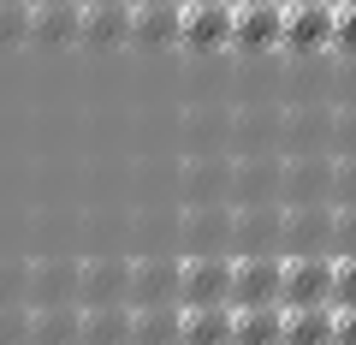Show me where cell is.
<instances>
[{"label":"cell","mask_w":356,"mask_h":345,"mask_svg":"<svg viewBox=\"0 0 356 345\" xmlns=\"http://www.w3.org/2000/svg\"><path fill=\"white\" fill-rule=\"evenodd\" d=\"M332 268H339V256H285L280 304L285 309H327L332 304Z\"/></svg>","instance_id":"6da1fadb"},{"label":"cell","mask_w":356,"mask_h":345,"mask_svg":"<svg viewBox=\"0 0 356 345\" xmlns=\"http://www.w3.org/2000/svg\"><path fill=\"white\" fill-rule=\"evenodd\" d=\"M280 280H285V256H232V309L280 304Z\"/></svg>","instance_id":"7a4b0ae2"},{"label":"cell","mask_w":356,"mask_h":345,"mask_svg":"<svg viewBox=\"0 0 356 345\" xmlns=\"http://www.w3.org/2000/svg\"><path fill=\"white\" fill-rule=\"evenodd\" d=\"M280 250L332 256V208L327 203H285L280 208Z\"/></svg>","instance_id":"3957f363"},{"label":"cell","mask_w":356,"mask_h":345,"mask_svg":"<svg viewBox=\"0 0 356 345\" xmlns=\"http://www.w3.org/2000/svg\"><path fill=\"white\" fill-rule=\"evenodd\" d=\"M178 298L184 309H208L232 298V262L226 256H184L178 262Z\"/></svg>","instance_id":"277c9868"},{"label":"cell","mask_w":356,"mask_h":345,"mask_svg":"<svg viewBox=\"0 0 356 345\" xmlns=\"http://www.w3.org/2000/svg\"><path fill=\"white\" fill-rule=\"evenodd\" d=\"M280 197L285 203H332V161L327 155H291V161H280Z\"/></svg>","instance_id":"5b68a950"},{"label":"cell","mask_w":356,"mask_h":345,"mask_svg":"<svg viewBox=\"0 0 356 345\" xmlns=\"http://www.w3.org/2000/svg\"><path fill=\"white\" fill-rule=\"evenodd\" d=\"M77 286H83V262H72V256H42V262H30V309L77 304Z\"/></svg>","instance_id":"8992f818"},{"label":"cell","mask_w":356,"mask_h":345,"mask_svg":"<svg viewBox=\"0 0 356 345\" xmlns=\"http://www.w3.org/2000/svg\"><path fill=\"white\" fill-rule=\"evenodd\" d=\"M232 250L273 256L280 250V208L273 203H238L232 208Z\"/></svg>","instance_id":"52a82bcc"},{"label":"cell","mask_w":356,"mask_h":345,"mask_svg":"<svg viewBox=\"0 0 356 345\" xmlns=\"http://www.w3.org/2000/svg\"><path fill=\"white\" fill-rule=\"evenodd\" d=\"M77 304H131V262L125 256H89L83 262V286H77Z\"/></svg>","instance_id":"ba28073f"},{"label":"cell","mask_w":356,"mask_h":345,"mask_svg":"<svg viewBox=\"0 0 356 345\" xmlns=\"http://www.w3.org/2000/svg\"><path fill=\"white\" fill-rule=\"evenodd\" d=\"M178 304V256H137L131 262V309Z\"/></svg>","instance_id":"9c48e42d"},{"label":"cell","mask_w":356,"mask_h":345,"mask_svg":"<svg viewBox=\"0 0 356 345\" xmlns=\"http://www.w3.org/2000/svg\"><path fill=\"white\" fill-rule=\"evenodd\" d=\"M131 42H143V48H172V42H184V0L131 6Z\"/></svg>","instance_id":"30bf717a"},{"label":"cell","mask_w":356,"mask_h":345,"mask_svg":"<svg viewBox=\"0 0 356 345\" xmlns=\"http://www.w3.org/2000/svg\"><path fill=\"white\" fill-rule=\"evenodd\" d=\"M332 0H315V6H285V48L297 54H315V48H332Z\"/></svg>","instance_id":"8fae6325"},{"label":"cell","mask_w":356,"mask_h":345,"mask_svg":"<svg viewBox=\"0 0 356 345\" xmlns=\"http://www.w3.org/2000/svg\"><path fill=\"white\" fill-rule=\"evenodd\" d=\"M285 36V6L261 0V6H232V42L238 48H273Z\"/></svg>","instance_id":"7c38bea8"},{"label":"cell","mask_w":356,"mask_h":345,"mask_svg":"<svg viewBox=\"0 0 356 345\" xmlns=\"http://www.w3.org/2000/svg\"><path fill=\"white\" fill-rule=\"evenodd\" d=\"M30 42H48V48H72V42H83V6H77V0L30 6Z\"/></svg>","instance_id":"4fadbf2b"},{"label":"cell","mask_w":356,"mask_h":345,"mask_svg":"<svg viewBox=\"0 0 356 345\" xmlns=\"http://www.w3.org/2000/svg\"><path fill=\"white\" fill-rule=\"evenodd\" d=\"M77 339H83V304L30 309V345H77Z\"/></svg>","instance_id":"5bb4252c"},{"label":"cell","mask_w":356,"mask_h":345,"mask_svg":"<svg viewBox=\"0 0 356 345\" xmlns=\"http://www.w3.org/2000/svg\"><path fill=\"white\" fill-rule=\"evenodd\" d=\"M184 238H191V256H220L232 244V215L214 203H191L184 215Z\"/></svg>","instance_id":"9a60e30c"},{"label":"cell","mask_w":356,"mask_h":345,"mask_svg":"<svg viewBox=\"0 0 356 345\" xmlns=\"http://www.w3.org/2000/svg\"><path fill=\"white\" fill-rule=\"evenodd\" d=\"M184 42H191V48H226L232 42V0L184 6Z\"/></svg>","instance_id":"2e32d148"},{"label":"cell","mask_w":356,"mask_h":345,"mask_svg":"<svg viewBox=\"0 0 356 345\" xmlns=\"http://www.w3.org/2000/svg\"><path fill=\"white\" fill-rule=\"evenodd\" d=\"M83 42H95V48H119V42H131V0L83 6Z\"/></svg>","instance_id":"e0dca14e"},{"label":"cell","mask_w":356,"mask_h":345,"mask_svg":"<svg viewBox=\"0 0 356 345\" xmlns=\"http://www.w3.org/2000/svg\"><path fill=\"white\" fill-rule=\"evenodd\" d=\"M178 345H232V309L226 304L184 309L178 316Z\"/></svg>","instance_id":"ac0fdd59"},{"label":"cell","mask_w":356,"mask_h":345,"mask_svg":"<svg viewBox=\"0 0 356 345\" xmlns=\"http://www.w3.org/2000/svg\"><path fill=\"white\" fill-rule=\"evenodd\" d=\"M77 345H131V304H89Z\"/></svg>","instance_id":"d6986e66"},{"label":"cell","mask_w":356,"mask_h":345,"mask_svg":"<svg viewBox=\"0 0 356 345\" xmlns=\"http://www.w3.org/2000/svg\"><path fill=\"white\" fill-rule=\"evenodd\" d=\"M285 339V309H232V345H280Z\"/></svg>","instance_id":"ffe728a7"},{"label":"cell","mask_w":356,"mask_h":345,"mask_svg":"<svg viewBox=\"0 0 356 345\" xmlns=\"http://www.w3.org/2000/svg\"><path fill=\"white\" fill-rule=\"evenodd\" d=\"M178 304H143L131 309V345H178Z\"/></svg>","instance_id":"44dd1931"},{"label":"cell","mask_w":356,"mask_h":345,"mask_svg":"<svg viewBox=\"0 0 356 345\" xmlns=\"http://www.w3.org/2000/svg\"><path fill=\"white\" fill-rule=\"evenodd\" d=\"M232 191H238V203H273L280 197V161H238Z\"/></svg>","instance_id":"7402d4cb"},{"label":"cell","mask_w":356,"mask_h":345,"mask_svg":"<svg viewBox=\"0 0 356 345\" xmlns=\"http://www.w3.org/2000/svg\"><path fill=\"white\" fill-rule=\"evenodd\" d=\"M332 316L339 309H285V339L280 345H332Z\"/></svg>","instance_id":"603a6c76"},{"label":"cell","mask_w":356,"mask_h":345,"mask_svg":"<svg viewBox=\"0 0 356 345\" xmlns=\"http://www.w3.org/2000/svg\"><path fill=\"white\" fill-rule=\"evenodd\" d=\"M18 42H30V0L0 6V48H18Z\"/></svg>","instance_id":"cb8c5ba5"},{"label":"cell","mask_w":356,"mask_h":345,"mask_svg":"<svg viewBox=\"0 0 356 345\" xmlns=\"http://www.w3.org/2000/svg\"><path fill=\"white\" fill-rule=\"evenodd\" d=\"M332 256H356V203H332Z\"/></svg>","instance_id":"d4e9b609"},{"label":"cell","mask_w":356,"mask_h":345,"mask_svg":"<svg viewBox=\"0 0 356 345\" xmlns=\"http://www.w3.org/2000/svg\"><path fill=\"white\" fill-rule=\"evenodd\" d=\"M0 345H30V304H0Z\"/></svg>","instance_id":"484cf974"},{"label":"cell","mask_w":356,"mask_h":345,"mask_svg":"<svg viewBox=\"0 0 356 345\" xmlns=\"http://www.w3.org/2000/svg\"><path fill=\"white\" fill-rule=\"evenodd\" d=\"M332 309H356V256H339L332 268Z\"/></svg>","instance_id":"4316f807"},{"label":"cell","mask_w":356,"mask_h":345,"mask_svg":"<svg viewBox=\"0 0 356 345\" xmlns=\"http://www.w3.org/2000/svg\"><path fill=\"white\" fill-rule=\"evenodd\" d=\"M30 298V262H0V304Z\"/></svg>","instance_id":"83f0119b"},{"label":"cell","mask_w":356,"mask_h":345,"mask_svg":"<svg viewBox=\"0 0 356 345\" xmlns=\"http://www.w3.org/2000/svg\"><path fill=\"white\" fill-rule=\"evenodd\" d=\"M332 203H356V155H332Z\"/></svg>","instance_id":"f1b7e54d"},{"label":"cell","mask_w":356,"mask_h":345,"mask_svg":"<svg viewBox=\"0 0 356 345\" xmlns=\"http://www.w3.org/2000/svg\"><path fill=\"white\" fill-rule=\"evenodd\" d=\"M332 149L356 155V107H339V114H332Z\"/></svg>","instance_id":"f546056e"},{"label":"cell","mask_w":356,"mask_h":345,"mask_svg":"<svg viewBox=\"0 0 356 345\" xmlns=\"http://www.w3.org/2000/svg\"><path fill=\"white\" fill-rule=\"evenodd\" d=\"M332 48H344V54L356 48V6H339L332 13Z\"/></svg>","instance_id":"4dcf8cb0"},{"label":"cell","mask_w":356,"mask_h":345,"mask_svg":"<svg viewBox=\"0 0 356 345\" xmlns=\"http://www.w3.org/2000/svg\"><path fill=\"white\" fill-rule=\"evenodd\" d=\"M332 345H356V309H339L332 316Z\"/></svg>","instance_id":"1f68e13d"},{"label":"cell","mask_w":356,"mask_h":345,"mask_svg":"<svg viewBox=\"0 0 356 345\" xmlns=\"http://www.w3.org/2000/svg\"><path fill=\"white\" fill-rule=\"evenodd\" d=\"M280 6H315V0H280Z\"/></svg>","instance_id":"d6a6232c"},{"label":"cell","mask_w":356,"mask_h":345,"mask_svg":"<svg viewBox=\"0 0 356 345\" xmlns=\"http://www.w3.org/2000/svg\"><path fill=\"white\" fill-rule=\"evenodd\" d=\"M232 6H261V0H232Z\"/></svg>","instance_id":"836d02e7"},{"label":"cell","mask_w":356,"mask_h":345,"mask_svg":"<svg viewBox=\"0 0 356 345\" xmlns=\"http://www.w3.org/2000/svg\"><path fill=\"white\" fill-rule=\"evenodd\" d=\"M77 6H102V0H77Z\"/></svg>","instance_id":"e575fe53"},{"label":"cell","mask_w":356,"mask_h":345,"mask_svg":"<svg viewBox=\"0 0 356 345\" xmlns=\"http://www.w3.org/2000/svg\"><path fill=\"white\" fill-rule=\"evenodd\" d=\"M332 6H356V0H332Z\"/></svg>","instance_id":"d590c367"},{"label":"cell","mask_w":356,"mask_h":345,"mask_svg":"<svg viewBox=\"0 0 356 345\" xmlns=\"http://www.w3.org/2000/svg\"><path fill=\"white\" fill-rule=\"evenodd\" d=\"M131 6H154V0H131Z\"/></svg>","instance_id":"8d00e7d4"},{"label":"cell","mask_w":356,"mask_h":345,"mask_svg":"<svg viewBox=\"0 0 356 345\" xmlns=\"http://www.w3.org/2000/svg\"><path fill=\"white\" fill-rule=\"evenodd\" d=\"M30 6H54V0H30Z\"/></svg>","instance_id":"74e56055"},{"label":"cell","mask_w":356,"mask_h":345,"mask_svg":"<svg viewBox=\"0 0 356 345\" xmlns=\"http://www.w3.org/2000/svg\"><path fill=\"white\" fill-rule=\"evenodd\" d=\"M184 6H208V0H184Z\"/></svg>","instance_id":"f35d334b"},{"label":"cell","mask_w":356,"mask_h":345,"mask_svg":"<svg viewBox=\"0 0 356 345\" xmlns=\"http://www.w3.org/2000/svg\"><path fill=\"white\" fill-rule=\"evenodd\" d=\"M0 6H6V0H0Z\"/></svg>","instance_id":"ab89813d"}]
</instances>
